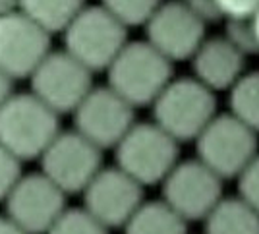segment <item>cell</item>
Listing matches in <instances>:
<instances>
[{"instance_id": "6da1fadb", "label": "cell", "mask_w": 259, "mask_h": 234, "mask_svg": "<svg viewBox=\"0 0 259 234\" xmlns=\"http://www.w3.org/2000/svg\"><path fill=\"white\" fill-rule=\"evenodd\" d=\"M107 87L130 106H149L172 82L168 62L147 41L128 43L107 70Z\"/></svg>"}, {"instance_id": "7a4b0ae2", "label": "cell", "mask_w": 259, "mask_h": 234, "mask_svg": "<svg viewBox=\"0 0 259 234\" xmlns=\"http://www.w3.org/2000/svg\"><path fill=\"white\" fill-rule=\"evenodd\" d=\"M58 134V114L33 93H14L0 106V145L22 163L41 159Z\"/></svg>"}, {"instance_id": "3957f363", "label": "cell", "mask_w": 259, "mask_h": 234, "mask_svg": "<svg viewBox=\"0 0 259 234\" xmlns=\"http://www.w3.org/2000/svg\"><path fill=\"white\" fill-rule=\"evenodd\" d=\"M151 106L153 122L178 143L195 141L217 116L213 91L194 77L172 80Z\"/></svg>"}, {"instance_id": "277c9868", "label": "cell", "mask_w": 259, "mask_h": 234, "mask_svg": "<svg viewBox=\"0 0 259 234\" xmlns=\"http://www.w3.org/2000/svg\"><path fill=\"white\" fill-rule=\"evenodd\" d=\"M128 45V29L103 6H85L64 31V51L89 72L108 70Z\"/></svg>"}, {"instance_id": "5b68a950", "label": "cell", "mask_w": 259, "mask_h": 234, "mask_svg": "<svg viewBox=\"0 0 259 234\" xmlns=\"http://www.w3.org/2000/svg\"><path fill=\"white\" fill-rule=\"evenodd\" d=\"M114 159L116 167L141 188L162 184L178 165V141L155 122L136 124L114 147Z\"/></svg>"}, {"instance_id": "8992f818", "label": "cell", "mask_w": 259, "mask_h": 234, "mask_svg": "<svg viewBox=\"0 0 259 234\" xmlns=\"http://www.w3.org/2000/svg\"><path fill=\"white\" fill-rule=\"evenodd\" d=\"M197 161L221 180L236 178L257 157V134L232 114L215 116L195 139Z\"/></svg>"}, {"instance_id": "52a82bcc", "label": "cell", "mask_w": 259, "mask_h": 234, "mask_svg": "<svg viewBox=\"0 0 259 234\" xmlns=\"http://www.w3.org/2000/svg\"><path fill=\"white\" fill-rule=\"evenodd\" d=\"M45 174L64 196L83 193L91 180L103 170V151L77 132H60L41 155Z\"/></svg>"}, {"instance_id": "ba28073f", "label": "cell", "mask_w": 259, "mask_h": 234, "mask_svg": "<svg viewBox=\"0 0 259 234\" xmlns=\"http://www.w3.org/2000/svg\"><path fill=\"white\" fill-rule=\"evenodd\" d=\"M33 95L53 112L72 114L93 89V72L72 58L66 51H56L45 58L29 77Z\"/></svg>"}, {"instance_id": "9c48e42d", "label": "cell", "mask_w": 259, "mask_h": 234, "mask_svg": "<svg viewBox=\"0 0 259 234\" xmlns=\"http://www.w3.org/2000/svg\"><path fill=\"white\" fill-rule=\"evenodd\" d=\"M72 116L74 132L101 151L114 149L136 126L134 106H130L107 85L93 87Z\"/></svg>"}, {"instance_id": "30bf717a", "label": "cell", "mask_w": 259, "mask_h": 234, "mask_svg": "<svg viewBox=\"0 0 259 234\" xmlns=\"http://www.w3.org/2000/svg\"><path fill=\"white\" fill-rule=\"evenodd\" d=\"M223 200V180L201 161L178 163L162 182V202L184 221H205Z\"/></svg>"}, {"instance_id": "8fae6325", "label": "cell", "mask_w": 259, "mask_h": 234, "mask_svg": "<svg viewBox=\"0 0 259 234\" xmlns=\"http://www.w3.org/2000/svg\"><path fill=\"white\" fill-rule=\"evenodd\" d=\"M12 223L25 234H47L66 211V196L41 172L23 174L4 200Z\"/></svg>"}, {"instance_id": "7c38bea8", "label": "cell", "mask_w": 259, "mask_h": 234, "mask_svg": "<svg viewBox=\"0 0 259 234\" xmlns=\"http://www.w3.org/2000/svg\"><path fill=\"white\" fill-rule=\"evenodd\" d=\"M145 41L168 62L192 60L205 43V23L182 0L162 2L145 25Z\"/></svg>"}, {"instance_id": "4fadbf2b", "label": "cell", "mask_w": 259, "mask_h": 234, "mask_svg": "<svg viewBox=\"0 0 259 234\" xmlns=\"http://www.w3.org/2000/svg\"><path fill=\"white\" fill-rule=\"evenodd\" d=\"M143 203V188L118 167L103 169L83 190V209L107 230L126 226Z\"/></svg>"}, {"instance_id": "5bb4252c", "label": "cell", "mask_w": 259, "mask_h": 234, "mask_svg": "<svg viewBox=\"0 0 259 234\" xmlns=\"http://www.w3.org/2000/svg\"><path fill=\"white\" fill-rule=\"evenodd\" d=\"M51 53V35L22 12L0 18V70L10 80H29Z\"/></svg>"}, {"instance_id": "9a60e30c", "label": "cell", "mask_w": 259, "mask_h": 234, "mask_svg": "<svg viewBox=\"0 0 259 234\" xmlns=\"http://www.w3.org/2000/svg\"><path fill=\"white\" fill-rule=\"evenodd\" d=\"M246 56L234 49L225 37L205 39L192 58L194 80L209 91L232 89L244 72Z\"/></svg>"}, {"instance_id": "2e32d148", "label": "cell", "mask_w": 259, "mask_h": 234, "mask_svg": "<svg viewBox=\"0 0 259 234\" xmlns=\"http://www.w3.org/2000/svg\"><path fill=\"white\" fill-rule=\"evenodd\" d=\"M205 234H259V213L240 198H223L207 215Z\"/></svg>"}, {"instance_id": "e0dca14e", "label": "cell", "mask_w": 259, "mask_h": 234, "mask_svg": "<svg viewBox=\"0 0 259 234\" xmlns=\"http://www.w3.org/2000/svg\"><path fill=\"white\" fill-rule=\"evenodd\" d=\"M85 8V0H20V12L45 33H64Z\"/></svg>"}, {"instance_id": "ac0fdd59", "label": "cell", "mask_w": 259, "mask_h": 234, "mask_svg": "<svg viewBox=\"0 0 259 234\" xmlns=\"http://www.w3.org/2000/svg\"><path fill=\"white\" fill-rule=\"evenodd\" d=\"M186 221L166 203H141L124 226V234H186Z\"/></svg>"}, {"instance_id": "d6986e66", "label": "cell", "mask_w": 259, "mask_h": 234, "mask_svg": "<svg viewBox=\"0 0 259 234\" xmlns=\"http://www.w3.org/2000/svg\"><path fill=\"white\" fill-rule=\"evenodd\" d=\"M230 114L259 134V72L242 75L230 89Z\"/></svg>"}, {"instance_id": "ffe728a7", "label": "cell", "mask_w": 259, "mask_h": 234, "mask_svg": "<svg viewBox=\"0 0 259 234\" xmlns=\"http://www.w3.org/2000/svg\"><path fill=\"white\" fill-rule=\"evenodd\" d=\"M161 4L162 0H101L99 6H103L118 23L130 29L140 25L145 27Z\"/></svg>"}, {"instance_id": "44dd1931", "label": "cell", "mask_w": 259, "mask_h": 234, "mask_svg": "<svg viewBox=\"0 0 259 234\" xmlns=\"http://www.w3.org/2000/svg\"><path fill=\"white\" fill-rule=\"evenodd\" d=\"M47 234H108V230L83 207H76L66 209Z\"/></svg>"}, {"instance_id": "7402d4cb", "label": "cell", "mask_w": 259, "mask_h": 234, "mask_svg": "<svg viewBox=\"0 0 259 234\" xmlns=\"http://www.w3.org/2000/svg\"><path fill=\"white\" fill-rule=\"evenodd\" d=\"M225 39L234 49H238L244 56L259 53L257 39H255V33L251 29V23L249 21H228Z\"/></svg>"}, {"instance_id": "603a6c76", "label": "cell", "mask_w": 259, "mask_h": 234, "mask_svg": "<svg viewBox=\"0 0 259 234\" xmlns=\"http://www.w3.org/2000/svg\"><path fill=\"white\" fill-rule=\"evenodd\" d=\"M238 191L240 200L259 213V155L238 176Z\"/></svg>"}, {"instance_id": "cb8c5ba5", "label": "cell", "mask_w": 259, "mask_h": 234, "mask_svg": "<svg viewBox=\"0 0 259 234\" xmlns=\"http://www.w3.org/2000/svg\"><path fill=\"white\" fill-rule=\"evenodd\" d=\"M22 176V161H18L10 151L0 145V202L8 198L12 188Z\"/></svg>"}, {"instance_id": "d4e9b609", "label": "cell", "mask_w": 259, "mask_h": 234, "mask_svg": "<svg viewBox=\"0 0 259 234\" xmlns=\"http://www.w3.org/2000/svg\"><path fill=\"white\" fill-rule=\"evenodd\" d=\"M221 16L228 21H249L259 10V0H217Z\"/></svg>"}, {"instance_id": "484cf974", "label": "cell", "mask_w": 259, "mask_h": 234, "mask_svg": "<svg viewBox=\"0 0 259 234\" xmlns=\"http://www.w3.org/2000/svg\"><path fill=\"white\" fill-rule=\"evenodd\" d=\"M182 2L203 23H207V21H217L223 18L219 6H217V0H182Z\"/></svg>"}, {"instance_id": "4316f807", "label": "cell", "mask_w": 259, "mask_h": 234, "mask_svg": "<svg viewBox=\"0 0 259 234\" xmlns=\"http://www.w3.org/2000/svg\"><path fill=\"white\" fill-rule=\"evenodd\" d=\"M12 82H14V80H10L8 75L0 70V106L14 95V91H12Z\"/></svg>"}, {"instance_id": "83f0119b", "label": "cell", "mask_w": 259, "mask_h": 234, "mask_svg": "<svg viewBox=\"0 0 259 234\" xmlns=\"http://www.w3.org/2000/svg\"><path fill=\"white\" fill-rule=\"evenodd\" d=\"M20 12V0H0V18Z\"/></svg>"}, {"instance_id": "f1b7e54d", "label": "cell", "mask_w": 259, "mask_h": 234, "mask_svg": "<svg viewBox=\"0 0 259 234\" xmlns=\"http://www.w3.org/2000/svg\"><path fill=\"white\" fill-rule=\"evenodd\" d=\"M0 234H25L22 228H18L8 217H0Z\"/></svg>"}, {"instance_id": "f546056e", "label": "cell", "mask_w": 259, "mask_h": 234, "mask_svg": "<svg viewBox=\"0 0 259 234\" xmlns=\"http://www.w3.org/2000/svg\"><path fill=\"white\" fill-rule=\"evenodd\" d=\"M249 23H251V29L255 33V39H257V45H259V10H257V14L249 20Z\"/></svg>"}]
</instances>
